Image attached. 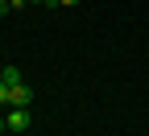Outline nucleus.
I'll return each instance as SVG.
<instances>
[{
	"label": "nucleus",
	"instance_id": "nucleus-2",
	"mask_svg": "<svg viewBox=\"0 0 149 136\" xmlns=\"http://www.w3.org/2000/svg\"><path fill=\"white\" fill-rule=\"evenodd\" d=\"M4 124H8V132H29V107H13Z\"/></svg>",
	"mask_w": 149,
	"mask_h": 136
},
{
	"label": "nucleus",
	"instance_id": "nucleus-5",
	"mask_svg": "<svg viewBox=\"0 0 149 136\" xmlns=\"http://www.w3.org/2000/svg\"><path fill=\"white\" fill-rule=\"evenodd\" d=\"M4 99H8V83L0 79V103H4Z\"/></svg>",
	"mask_w": 149,
	"mask_h": 136
},
{
	"label": "nucleus",
	"instance_id": "nucleus-1",
	"mask_svg": "<svg viewBox=\"0 0 149 136\" xmlns=\"http://www.w3.org/2000/svg\"><path fill=\"white\" fill-rule=\"evenodd\" d=\"M8 107H29L33 103V91H29V83H17V87H8V99H4Z\"/></svg>",
	"mask_w": 149,
	"mask_h": 136
},
{
	"label": "nucleus",
	"instance_id": "nucleus-4",
	"mask_svg": "<svg viewBox=\"0 0 149 136\" xmlns=\"http://www.w3.org/2000/svg\"><path fill=\"white\" fill-rule=\"evenodd\" d=\"M74 4H79V0H50L46 8H74Z\"/></svg>",
	"mask_w": 149,
	"mask_h": 136
},
{
	"label": "nucleus",
	"instance_id": "nucleus-3",
	"mask_svg": "<svg viewBox=\"0 0 149 136\" xmlns=\"http://www.w3.org/2000/svg\"><path fill=\"white\" fill-rule=\"evenodd\" d=\"M0 79H4L8 87H17V83H25V79H21V66H0Z\"/></svg>",
	"mask_w": 149,
	"mask_h": 136
},
{
	"label": "nucleus",
	"instance_id": "nucleus-6",
	"mask_svg": "<svg viewBox=\"0 0 149 136\" xmlns=\"http://www.w3.org/2000/svg\"><path fill=\"white\" fill-rule=\"evenodd\" d=\"M0 8H13V0H0Z\"/></svg>",
	"mask_w": 149,
	"mask_h": 136
},
{
	"label": "nucleus",
	"instance_id": "nucleus-7",
	"mask_svg": "<svg viewBox=\"0 0 149 136\" xmlns=\"http://www.w3.org/2000/svg\"><path fill=\"white\" fill-rule=\"evenodd\" d=\"M29 4H50V0H29Z\"/></svg>",
	"mask_w": 149,
	"mask_h": 136
}]
</instances>
